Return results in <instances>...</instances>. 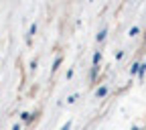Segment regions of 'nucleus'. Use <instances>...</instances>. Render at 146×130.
<instances>
[{
	"label": "nucleus",
	"instance_id": "1",
	"mask_svg": "<svg viewBox=\"0 0 146 130\" xmlns=\"http://www.w3.org/2000/svg\"><path fill=\"white\" fill-rule=\"evenodd\" d=\"M106 94H108V87H106V85H102V87L96 91V96H98V98H104Z\"/></svg>",
	"mask_w": 146,
	"mask_h": 130
},
{
	"label": "nucleus",
	"instance_id": "2",
	"mask_svg": "<svg viewBox=\"0 0 146 130\" xmlns=\"http://www.w3.org/2000/svg\"><path fill=\"white\" fill-rule=\"evenodd\" d=\"M100 59H102V53L98 51V53L94 55V67H98V63H100Z\"/></svg>",
	"mask_w": 146,
	"mask_h": 130
},
{
	"label": "nucleus",
	"instance_id": "3",
	"mask_svg": "<svg viewBox=\"0 0 146 130\" xmlns=\"http://www.w3.org/2000/svg\"><path fill=\"white\" fill-rule=\"evenodd\" d=\"M106 35H108V31H106V29H102V31H100V35H98V41H104V39H106Z\"/></svg>",
	"mask_w": 146,
	"mask_h": 130
},
{
	"label": "nucleus",
	"instance_id": "4",
	"mask_svg": "<svg viewBox=\"0 0 146 130\" xmlns=\"http://www.w3.org/2000/svg\"><path fill=\"white\" fill-rule=\"evenodd\" d=\"M21 118H23V120H27V122H29V120H31V118H33V116H31V114H27V112H23V114H21Z\"/></svg>",
	"mask_w": 146,
	"mask_h": 130
},
{
	"label": "nucleus",
	"instance_id": "5",
	"mask_svg": "<svg viewBox=\"0 0 146 130\" xmlns=\"http://www.w3.org/2000/svg\"><path fill=\"white\" fill-rule=\"evenodd\" d=\"M138 31H140V29H138V27H132V29H130V35H132V37H134V35H138Z\"/></svg>",
	"mask_w": 146,
	"mask_h": 130
},
{
	"label": "nucleus",
	"instance_id": "6",
	"mask_svg": "<svg viewBox=\"0 0 146 130\" xmlns=\"http://www.w3.org/2000/svg\"><path fill=\"white\" fill-rule=\"evenodd\" d=\"M69 128H71V120H67V124L61 126V130H69Z\"/></svg>",
	"mask_w": 146,
	"mask_h": 130
},
{
	"label": "nucleus",
	"instance_id": "7",
	"mask_svg": "<svg viewBox=\"0 0 146 130\" xmlns=\"http://www.w3.org/2000/svg\"><path fill=\"white\" fill-rule=\"evenodd\" d=\"M59 63H61V57H57V59H55V63H53V69H57V67H59Z\"/></svg>",
	"mask_w": 146,
	"mask_h": 130
},
{
	"label": "nucleus",
	"instance_id": "8",
	"mask_svg": "<svg viewBox=\"0 0 146 130\" xmlns=\"http://www.w3.org/2000/svg\"><path fill=\"white\" fill-rule=\"evenodd\" d=\"M138 67H140V65H132V69H130L132 75H134V73H138Z\"/></svg>",
	"mask_w": 146,
	"mask_h": 130
},
{
	"label": "nucleus",
	"instance_id": "9",
	"mask_svg": "<svg viewBox=\"0 0 146 130\" xmlns=\"http://www.w3.org/2000/svg\"><path fill=\"white\" fill-rule=\"evenodd\" d=\"M12 130H21V126H18V124H14V128Z\"/></svg>",
	"mask_w": 146,
	"mask_h": 130
}]
</instances>
